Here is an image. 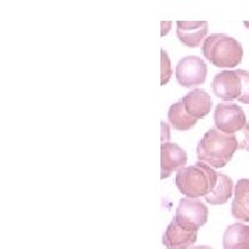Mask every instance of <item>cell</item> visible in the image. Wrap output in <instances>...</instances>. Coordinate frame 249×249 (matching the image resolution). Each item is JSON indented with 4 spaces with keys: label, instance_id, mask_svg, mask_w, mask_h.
<instances>
[{
    "label": "cell",
    "instance_id": "obj_20",
    "mask_svg": "<svg viewBox=\"0 0 249 249\" xmlns=\"http://www.w3.org/2000/svg\"><path fill=\"white\" fill-rule=\"evenodd\" d=\"M244 25L249 29V21H244Z\"/></svg>",
    "mask_w": 249,
    "mask_h": 249
},
{
    "label": "cell",
    "instance_id": "obj_14",
    "mask_svg": "<svg viewBox=\"0 0 249 249\" xmlns=\"http://www.w3.org/2000/svg\"><path fill=\"white\" fill-rule=\"evenodd\" d=\"M234 187H235V184L232 183L231 178H229L227 175L219 173L216 186H214L211 194H208V196H205V201L211 205L226 204L232 196Z\"/></svg>",
    "mask_w": 249,
    "mask_h": 249
},
{
    "label": "cell",
    "instance_id": "obj_3",
    "mask_svg": "<svg viewBox=\"0 0 249 249\" xmlns=\"http://www.w3.org/2000/svg\"><path fill=\"white\" fill-rule=\"evenodd\" d=\"M204 57L217 68H235L242 61L244 49L241 43L226 34L208 36L202 43Z\"/></svg>",
    "mask_w": 249,
    "mask_h": 249
},
{
    "label": "cell",
    "instance_id": "obj_16",
    "mask_svg": "<svg viewBox=\"0 0 249 249\" xmlns=\"http://www.w3.org/2000/svg\"><path fill=\"white\" fill-rule=\"evenodd\" d=\"M172 76V67H170V58L166 50H160V85L165 86L170 80Z\"/></svg>",
    "mask_w": 249,
    "mask_h": 249
},
{
    "label": "cell",
    "instance_id": "obj_2",
    "mask_svg": "<svg viewBox=\"0 0 249 249\" xmlns=\"http://www.w3.org/2000/svg\"><path fill=\"white\" fill-rule=\"evenodd\" d=\"M219 173L213 168L198 162L193 166L180 169L176 175V186L178 191L187 198H199L212 193L217 183Z\"/></svg>",
    "mask_w": 249,
    "mask_h": 249
},
{
    "label": "cell",
    "instance_id": "obj_21",
    "mask_svg": "<svg viewBox=\"0 0 249 249\" xmlns=\"http://www.w3.org/2000/svg\"><path fill=\"white\" fill-rule=\"evenodd\" d=\"M248 151H249V145H248Z\"/></svg>",
    "mask_w": 249,
    "mask_h": 249
},
{
    "label": "cell",
    "instance_id": "obj_18",
    "mask_svg": "<svg viewBox=\"0 0 249 249\" xmlns=\"http://www.w3.org/2000/svg\"><path fill=\"white\" fill-rule=\"evenodd\" d=\"M160 27H162V32H160V35L165 36L169 34L170 27H172V22L170 21H163V22H160Z\"/></svg>",
    "mask_w": 249,
    "mask_h": 249
},
{
    "label": "cell",
    "instance_id": "obj_15",
    "mask_svg": "<svg viewBox=\"0 0 249 249\" xmlns=\"http://www.w3.org/2000/svg\"><path fill=\"white\" fill-rule=\"evenodd\" d=\"M168 119H169L170 124L180 132L190 130L196 124V119L187 114L183 100L170 106L169 111H168Z\"/></svg>",
    "mask_w": 249,
    "mask_h": 249
},
{
    "label": "cell",
    "instance_id": "obj_8",
    "mask_svg": "<svg viewBox=\"0 0 249 249\" xmlns=\"http://www.w3.org/2000/svg\"><path fill=\"white\" fill-rule=\"evenodd\" d=\"M212 89L214 96L223 101L238 100L241 96V78L237 70L216 73L212 82Z\"/></svg>",
    "mask_w": 249,
    "mask_h": 249
},
{
    "label": "cell",
    "instance_id": "obj_19",
    "mask_svg": "<svg viewBox=\"0 0 249 249\" xmlns=\"http://www.w3.org/2000/svg\"><path fill=\"white\" fill-rule=\"evenodd\" d=\"M191 249H213L212 247H208V245H199V247H194Z\"/></svg>",
    "mask_w": 249,
    "mask_h": 249
},
{
    "label": "cell",
    "instance_id": "obj_17",
    "mask_svg": "<svg viewBox=\"0 0 249 249\" xmlns=\"http://www.w3.org/2000/svg\"><path fill=\"white\" fill-rule=\"evenodd\" d=\"M241 78V96L238 101L242 104H249V72L244 70H237Z\"/></svg>",
    "mask_w": 249,
    "mask_h": 249
},
{
    "label": "cell",
    "instance_id": "obj_1",
    "mask_svg": "<svg viewBox=\"0 0 249 249\" xmlns=\"http://www.w3.org/2000/svg\"><path fill=\"white\" fill-rule=\"evenodd\" d=\"M237 150H240L237 136L222 133L216 127H212L198 142L196 158L198 162H202L213 169H220L232 160Z\"/></svg>",
    "mask_w": 249,
    "mask_h": 249
},
{
    "label": "cell",
    "instance_id": "obj_11",
    "mask_svg": "<svg viewBox=\"0 0 249 249\" xmlns=\"http://www.w3.org/2000/svg\"><path fill=\"white\" fill-rule=\"evenodd\" d=\"M181 100H183L187 114L193 116L196 121L205 118L213 107V101L211 96L202 89H194Z\"/></svg>",
    "mask_w": 249,
    "mask_h": 249
},
{
    "label": "cell",
    "instance_id": "obj_10",
    "mask_svg": "<svg viewBox=\"0 0 249 249\" xmlns=\"http://www.w3.org/2000/svg\"><path fill=\"white\" fill-rule=\"evenodd\" d=\"M196 230H186L173 220L163 232L162 244L166 249H188L196 244Z\"/></svg>",
    "mask_w": 249,
    "mask_h": 249
},
{
    "label": "cell",
    "instance_id": "obj_6",
    "mask_svg": "<svg viewBox=\"0 0 249 249\" xmlns=\"http://www.w3.org/2000/svg\"><path fill=\"white\" fill-rule=\"evenodd\" d=\"M208 75V67L202 58L188 55L178 61L176 67V79L183 88H196L204 85Z\"/></svg>",
    "mask_w": 249,
    "mask_h": 249
},
{
    "label": "cell",
    "instance_id": "obj_13",
    "mask_svg": "<svg viewBox=\"0 0 249 249\" xmlns=\"http://www.w3.org/2000/svg\"><path fill=\"white\" fill-rule=\"evenodd\" d=\"M224 249H249V226L244 223L230 224L223 234Z\"/></svg>",
    "mask_w": 249,
    "mask_h": 249
},
{
    "label": "cell",
    "instance_id": "obj_9",
    "mask_svg": "<svg viewBox=\"0 0 249 249\" xmlns=\"http://www.w3.org/2000/svg\"><path fill=\"white\" fill-rule=\"evenodd\" d=\"M176 35L180 43L186 47H198L208 37L209 25L206 21H178L176 22Z\"/></svg>",
    "mask_w": 249,
    "mask_h": 249
},
{
    "label": "cell",
    "instance_id": "obj_12",
    "mask_svg": "<svg viewBox=\"0 0 249 249\" xmlns=\"http://www.w3.org/2000/svg\"><path fill=\"white\" fill-rule=\"evenodd\" d=\"M231 214L240 223L249 222V178H241L235 183Z\"/></svg>",
    "mask_w": 249,
    "mask_h": 249
},
{
    "label": "cell",
    "instance_id": "obj_4",
    "mask_svg": "<svg viewBox=\"0 0 249 249\" xmlns=\"http://www.w3.org/2000/svg\"><path fill=\"white\" fill-rule=\"evenodd\" d=\"M214 127L222 133L238 137L240 150H248L249 124L244 109L237 104L220 103L214 108Z\"/></svg>",
    "mask_w": 249,
    "mask_h": 249
},
{
    "label": "cell",
    "instance_id": "obj_7",
    "mask_svg": "<svg viewBox=\"0 0 249 249\" xmlns=\"http://www.w3.org/2000/svg\"><path fill=\"white\" fill-rule=\"evenodd\" d=\"M187 152L175 142H162L160 145V178H168L176 170L186 168Z\"/></svg>",
    "mask_w": 249,
    "mask_h": 249
},
{
    "label": "cell",
    "instance_id": "obj_5",
    "mask_svg": "<svg viewBox=\"0 0 249 249\" xmlns=\"http://www.w3.org/2000/svg\"><path fill=\"white\" fill-rule=\"evenodd\" d=\"M208 208L198 198H181L176 209L175 220L186 230H196L208 222Z\"/></svg>",
    "mask_w": 249,
    "mask_h": 249
}]
</instances>
